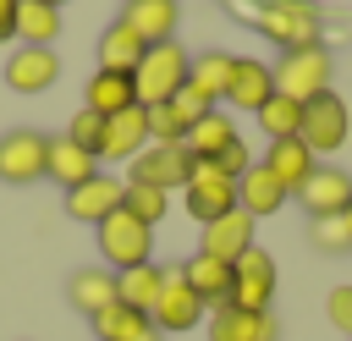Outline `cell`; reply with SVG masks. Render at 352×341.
I'll return each mask as SVG.
<instances>
[{
    "label": "cell",
    "instance_id": "6da1fadb",
    "mask_svg": "<svg viewBox=\"0 0 352 341\" xmlns=\"http://www.w3.org/2000/svg\"><path fill=\"white\" fill-rule=\"evenodd\" d=\"M187 66H192V55H187L176 38H160V44H148V50H143V60H138V72H132L138 104H143V110H154V104H170V99L187 88Z\"/></svg>",
    "mask_w": 352,
    "mask_h": 341
},
{
    "label": "cell",
    "instance_id": "7a4b0ae2",
    "mask_svg": "<svg viewBox=\"0 0 352 341\" xmlns=\"http://www.w3.org/2000/svg\"><path fill=\"white\" fill-rule=\"evenodd\" d=\"M275 72V94L308 104L319 94H330V77H336V60L324 44H308V50H280V60L270 66Z\"/></svg>",
    "mask_w": 352,
    "mask_h": 341
},
{
    "label": "cell",
    "instance_id": "3957f363",
    "mask_svg": "<svg viewBox=\"0 0 352 341\" xmlns=\"http://www.w3.org/2000/svg\"><path fill=\"white\" fill-rule=\"evenodd\" d=\"M258 28L280 50H308V44L324 38V11L314 0H264L258 6Z\"/></svg>",
    "mask_w": 352,
    "mask_h": 341
},
{
    "label": "cell",
    "instance_id": "277c9868",
    "mask_svg": "<svg viewBox=\"0 0 352 341\" xmlns=\"http://www.w3.org/2000/svg\"><path fill=\"white\" fill-rule=\"evenodd\" d=\"M94 242H99V258H110V270H116V275H121V270L148 264V253H154V231H148L143 220H132L126 209L104 214V220L94 226Z\"/></svg>",
    "mask_w": 352,
    "mask_h": 341
},
{
    "label": "cell",
    "instance_id": "5b68a950",
    "mask_svg": "<svg viewBox=\"0 0 352 341\" xmlns=\"http://www.w3.org/2000/svg\"><path fill=\"white\" fill-rule=\"evenodd\" d=\"M275 302V258L253 242L236 264H231V297L226 308H242V314H270Z\"/></svg>",
    "mask_w": 352,
    "mask_h": 341
},
{
    "label": "cell",
    "instance_id": "8992f818",
    "mask_svg": "<svg viewBox=\"0 0 352 341\" xmlns=\"http://www.w3.org/2000/svg\"><path fill=\"white\" fill-rule=\"evenodd\" d=\"M44 154H50V138L38 126H11L0 132V182L6 187H33L44 182Z\"/></svg>",
    "mask_w": 352,
    "mask_h": 341
},
{
    "label": "cell",
    "instance_id": "52a82bcc",
    "mask_svg": "<svg viewBox=\"0 0 352 341\" xmlns=\"http://www.w3.org/2000/svg\"><path fill=\"white\" fill-rule=\"evenodd\" d=\"M346 132H352V116H346V99L330 88V94H319V99H308L302 104V143L324 160V154H336L341 143H346Z\"/></svg>",
    "mask_w": 352,
    "mask_h": 341
},
{
    "label": "cell",
    "instance_id": "ba28073f",
    "mask_svg": "<svg viewBox=\"0 0 352 341\" xmlns=\"http://www.w3.org/2000/svg\"><path fill=\"white\" fill-rule=\"evenodd\" d=\"M182 204H187V214L198 226H209V220H220V214L236 209V182H226L209 160H192V176L182 187Z\"/></svg>",
    "mask_w": 352,
    "mask_h": 341
},
{
    "label": "cell",
    "instance_id": "9c48e42d",
    "mask_svg": "<svg viewBox=\"0 0 352 341\" xmlns=\"http://www.w3.org/2000/svg\"><path fill=\"white\" fill-rule=\"evenodd\" d=\"M187 176H192L187 143H148V148L132 160V176H126V182H148V187H160V192H182Z\"/></svg>",
    "mask_w": 352,
    "mask_h": 341
},
{
    "label": "cell",
    "instance_id": "30bf717a",
    "mask_svg": "<svg viewBox=\"0 0 352 341\" xmlns=\"http://www.w3.org/2000/svg\"><path fill=\"white\" fill-rule=\"evenodd\" d=\"M204 314H209V308L198 302V292L182 280V270H170V275H165V292H160V302L148 308V324H154L160 336H182V330H192Z\"/></svg>",
    "mask_w": 352,
    "mask_h": 341
},
{
    "label": "cell",
    "instance_id": "8fae6325",
    "mask_svg": "<svg viewBox=\"0 0 352 341\" xmlns=\"http://www.w3.org/2000/svg\"><path fill=\"white\" fill-rule=\"evenodd\" d=\"M270 99H275V72H270V60H253V55H231L226 104H231V110H248V116H258Z\"/></svg>",
    "mask_w": 352,
    "mask_h": 341
},
{
    "label": "cell",
    "instance_id": "7c38bea8",
    "mask_svg": "<svg viewBox=\"0 0 352 341\" xmlns=\"http://www.w3.org/2000/svg\"><path fill=\"white\" fill-rule=\"evenodd\" d=\"M297 204L308 209V220H324V214H346V204H352V170H336V165H324V160H319V170L302 182Z\"/></svg>",
    "mask_w": 352,
    "mask_h": 341
},
{
    "label": "cell",
    "instance_id": "4fadbf2b",
    "mask_svg": "<svg viewBox=\"0 0 352 341\" xmlns=\"http://www.w3.org/2000/svg\"><path fill=\"white\" fill-rule=\"evenodd\" d=\"M258 165L286 187V198H297V192H302V182L319 170V154H314L302 138H280V143H270V148H264V160H258Z\"/></svg>",
    "mask_w": 352,
    "mask_h": 341
},
{
    "label": "cell",
    "instance_id": "5bb4252c",
    "mask_svg": "<svg viewBox=\"0 0 352 341\" xmlns=\"http://www.w3.org/2000/svg\"><path fill=\"white\" fill-rule=\"evenodd\" d=\"M55 77H60V60H55V50L16 44V50L6 55V88H16V94H44Z\"/></svg>",
    "mask_w": 352,
    "mask_h": 341
},
{
    "label": "cell",
    "instance_id": "9a60e30c",
    "mask_svg": "<svg viewBox=\"0 0 352 341\" xmlns=\"http://www.w3.org/2000/svg\"><path fill=\"white\" fill-rule=\"evenodd\" d=\"M148 148V116H143V104H132V110H121V116H104V138H99V160H138Z\"/></svg>",
    "mask_w": 352,
    "mask_h": 341
},
{
    "label": "cell",
    "instance_id": "2e32d148",
    "mask_svg": "<svg viewBox=\"0 0 352 341\" xmlns=\"http://www.w3.org/2000/svg\"><path fill=\"white\" fill-rule=\"evenodd\" d=\"M44 176H50V182H60V192H72V187H82V182H94V176H99V160H94L88 148H77V143L60 132V138H50Z\"/></svg>",
    "mask_w": 352,
    "mask_h": 341
},
{
    "label": "cell",
    "instance_id": "e0dca14e",
    "mask_svg": "<svg viewBox=\"0 0 352 341\" xmlns=\"http://www.w3.org/2000/svg\"><path fill=\"white\" fill-rule=\"evenodd\" d=\"M253 214H242V209H231V214H220V220H209L204 226V248L198 253H209V258H226V264H236L248 248H253Z\"/></svg>",
    "mask_w": 352,
    "mask_h": 341
},
{
    "label": "cell",
    "instance_id": "ac0fdd59",
    "mask_svg": "<svg viewBox=\"0 0 352 341\" xmlns=\"http://www.w3.org/2000/svg\"><path fill=\"white\" fill-rule=\"evenodd\" d=\"M66 302L94 319L99 308L116 302V270H110V264H82V270H72V275H66Z\"/></svg>",
    "mask_w": 352,
    "mask_h": 341
},
{
    "label": "cell",
    "instance_id": "d6986e66",
    "mask_svg": "<svg viewBox=\"0 0 352 341\" xmlns=\"http://www.w3.org/2000/svg\"><path fill=\"white\" fill-rule=\"evenodd\" d=\"M176 16H182V6H176V0H126L116 22H121L126 33H138L143 44H160V38H170V33H176Z\"/></svg>",
    "mask_w": 352,
    "mask_h": 341
},
{
    "label": "cell",
    "instance_id": "ffe728a7",
    "mask_svg": "<svg viewBox=\"0 0 352 341\" xmlns=\"http://www.w3.org/2000/svg\"><path fill=\"white\" fill-rule=\"evenodd\" d=\"M121 209V182L116 176H94V182H82V187H72L66 192V214L72 220H82V226H99L104 214H116Z\"/></svg>",
    "mask_w": 352,
    "mask_h": 341
},
{
    "label": "cell",
    "instance_id": "44dd1931",
    "mask_svg": "<svg viewBox=\"0 0 352 341\" xmlns=\"http://www.w3.org/2000/svg\"><path fill=\"white\" fill-rule=\"evenodd\" d=\"M209 341H280V324H275V314L209 308Z\"/></svg>",
    "mask_w": 352,
    "mask_h": 341
},
{
    "label": "cell",
    "instance_id": "7402d4cb",
    "mask_svg": "<svg viewBox=\"0 0 352 341\" xmlns=\"http://www.w3.org/2000/svg\"><path fill=\"white\" fill-rule=\"evenodd\" d=\"M132 104H138L132 77H126V72H99V66H94V77L82 82V110H94V116H121V110H132Z\"/></svg>",
    "mask_w": 352,
    "mask_h": 341
},
{
    "label": "cell",
    "instance_id": "603a6c76",
    "mask_svg": "<svg viewBox=\"0 0 352 341\" xmlns=\"http://www.w3.org/2000/svg\"><path fill=\"white\" fill-rule=\"evenodd\" d=\"M236 209L242 214H253V220H264V214H280L286 209V187L253 160V170H242V182H236Z\"/></svg>",
    "mask_w": 352,
    "mask_h": 341
},
{
    "label": "cell",
    "instance_id": "cb8c5ba5",
    "mask_svg": "<svg viewBox=\"0 0 352 341\" xmlns=\"http://www.w3.org/2000/svg\"><path fill=\"white\" fill-rule=\"evenodd\" d=\"M226 82H231V55L226 50H198L192 66H187V88L204 99V104H226Z\"/></svg>",
    "mask_w": 352,
    "mask_h": 341
},
{
    "label": "cell",
    "instance_id": "d4e9b609",
    "mask_svg": "<svg viewBox=\"0 0 352 341\" xmlns=\"http://www.w3.org/2000/svg\"><path fill=\"white\" fill-rule=\"evenodd\" d=\"M182 280L198 292V302H204V308H226V297H231V264H226V258L198 253V258H187V264H182Z\"/></svg>",
    "mask_w": 352,
    "mask_h": 341
},
{
    "label": "cell",
    "instance_id": "484cf974",
    "mask_svg": "<svg viewBox=\"0 0 352 341\" xmlns=\"http://www.w3.org/2000/svg\"><path fill=\"white\" fill-rule=\"evenodd\" d=\"M165 275H170V270H160L154 258H148V264H138V270H121V275H116V302H126V308L148 314V308L160 302V292H165Z\"/></svg>",
    "mask_w": 352,
    "mask_h": 341
},
{
    "label": "cell",
    "instance_id": "4316f807",
    "mask_svg": "<svg viewBox=\"0 0 352 341\" xmlns=\"http://www.w3.org/2000/svg\"><path fill=\"white\" fill-rule=\"evenodd\" d=\"M16 38L33 44V50H50V38H60V6L16 0Z\"/></svg>",
    "mask_w": 352,
    "mask_h": 341
},
{
    "label": "cell",
    "instance_id": "83f0119b",
    "mask_svg": "<svg viewBox=\"0 0 352 341\" xmlns=\"http://www.w3.org/2000/svg\"><path fill=\"white\" fill-rule=\"evenodd\" d=\"M143 50H148V44H143L138 33H126L121 22H110V28L99 33V72H126V77H132L138 60H143Z\"/></svg>",
    "mask_w": 352,
    "mask_h": 341
},
{
    "label": "cell",
    "instance_id": "f1b7e54d",
    "mask_svg": "<svg viewBox=\"0 0 352 341\" xmlns=\"http://www.w3.org/2000/svg\"><path fill=\"white\" fill-rule=\"evenodd\" d=\"M236 138H242V132H236V121H231L226 110H209V116L187 132V154H192V160H214V154H220V148H231Z\"/></svg>",
    "mask_w": 352,
    "mask_h": 341
},
{
    "label": "cell",
    "instance_id": "f546056e",
    "mask_svg": "<svg viewBox=\"0 0 352 341\" xmlns=\"http://www.w3.org/2000/svg\"><path fill=\"white\" fill-rule=\"evenodd\" d=\"M88 324H94L99 341H132V336L148 330V314H138V308H126V302H110V308H99Z\"/></svg>",
    "mask_w": 352,
    "mask_h": 341
},
{
    "label": "cell",
    "instance_id": "4dcf8cb0",
    "mask_svg": "<svg viewBox=\"0 0 352 341\" xmlns=\"http://www.w3.org/2000/svg\"><path fill=\"white\" fill-rule=\"evenodd\" d=\"M121 209L154 231V220L170 209V192H160V187H148V182H121Z\"/></svg>",
    "mask_w": 352,
    "mask_h": 341
},
{
    "label": "cell",
    "instance_id": "1f68e13d",
    "mask_svg": "<svg viewBox=\"0 0 352 341\" xmlns=\"http://www.w3.org/2000/svg\"><path fill=\"white\" fill-rule=\"evenodd\" d=\"M258 126H264V138H270V143L297 138V132H302V104H297V99H286V94H275V99L258 110Z\"/></svg>",
    "mask_w": 352,
    "mask_h": 341
},
{
    "label": "cell",
    "instance_id": "d6a6232c",
    "mask_svg": "<svg viewBox=\"0 0 352 341\" xmlns=\"http://www.w3.org/2000/svg\"><path fill=\"white\" fill-rule=\"evenodd\" d=\"M308 242H314L319 253H346V248H352V236H346V220H341V214L308 220Z\"/></svg>",
    "mask_w": 352,
    "mask_h": 341
},
{
    "label": "cell",
    "instance_id": "836d02e7",
    "mask_svg": "<svg viewBox=\"0 0 352 341\" xmlns=\"http://www.w3.org/2000/svg\"><path fill=\"white\" fill-rule=\"evenodd\" d=\"M148 116V143H187V121L170 110V104H154V110H143Z\"/></svg>",
    "mask_w": 352,
    "mask_h": 341
},
{
    "label": "cell",
    "instance_id": "e575fe53",
    "mask_svg": "<svg viewBox=\"0 0 352 341\" xmlns=\"http://www.w3.org/2000/svg\"><path fill=\"white\" fill-rule=\"evenodd\" d=\"M66 138H72L77 148H88V154L99 160V138H104V116H94V110H77V116L66 121Z\"/></svg>",
    "mask_w": 352,
    "mask_h": 341
},
{
    "label": "cell",
    "instance_id": "d590c367",
    "mask_svg": "<svg viewBox=\"0 0 352 341\" xmlns=\"http://www.w3.org/2000/svg\"><path fill=\"white\" fill-rule=\"evenodd\" d=\"M324 319L352 341V286H330V297H324Z\"/></svg>",
    "mask_w": 352,
    "mask_h": 341
},
{
    "label": "cell",
    "instance_id": "8d00e7d4",
    "mask_svg": "<svg viewBox=\"0 0 352 341\" xmlns=\"http://www.w3.org/2000/svg\"><path fill=\"white\" fill-rule=\"evenodd\" d=\"M209 165H214L226 182H242V170H253V154H248V148H242V138H236V143H231V148H220Z\"/></svg>",
    "mask_w": 352,
    "mask_h": 341
},
{
    "label": "cell",
    "instance_id": "74e56055",
    "mask_svg": "<svg viewBox=\"0 0 352 341\" xmlns=\"http://www.w3.org/2000/svg\"><path fill=\"white\" fill-rule=\"evenodd\" d=\"M170 110H176V116H182V121H187V132H192V126H198V121H204V116H209V110H214V104H204V99H198V94H192V88H182V94H176V99H170Z\"/></svg>",
    "mask_w": 352,
    "mask_h": 341
},
{
    "label": "cell",
    "instance_id": "f35d334b",
    "mask_svg": "<svg viewBox=\"0 0 352 341\" xmlns=\"http://www.w3.org/2000/svg\"><path fill=\"white\" fill-rule=\"evenodd\" d=\"M16 38V0H0V44Z\"/></svg>",
    "mask_w": 352,
    "mask_h": 341
},
{
    "label": "cell",
    "instance_id": "ab89813d",
    "mask_svg": "<svg viewBox=\"0 0 352 341\" xmlns=\"http://www.w3.org/2000/svg\"><path fill=\"white\" fill-rule=\"evenodd\" d=\"M132 341H165V336H160V330L148 324V330H143V336H132Z\"/></svg>",
    "mask_w": 352,
    "mask_h": 341
},
{
    "label": "cell",
    "instance_id": "60d3db41",
    "mask_svg": "<svg viewBox=\"0 0 352 341\" xmlns=\"http://www.w3.org/2000/svg\"><path fill=\"white\" fill-rule=\"evenodd\" d=\"M341 220H346V236H352V204H346V214H341Z\"/></svg>",
    "mask_w": 352,
    "mask_h": 341
}]
</instances>
